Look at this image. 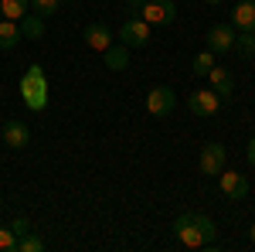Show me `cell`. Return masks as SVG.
Returning <instances> with one entry per match:
<instances>
[{"mask_svg": "<svg viewBox=\"0 0 255 252\" xmlns=\"http://www.w3.org/2000/svg\"><path fill=\"white\" fill-rule=\"evenodd\" d=\"M174 235L187 246V249H215L218 246V229L208 215L187 212L174 222Z\"/></svg>", "mask_w": 255, "mask_h": 252, "instance_id": "6da1fadb", "label": "cell"}, {"mask_svg": "<svg viewBox=\"0 0 255 252\" xmlns=\"http://www.w3.org/2000/svg\"><path fill=\"white\" fill-rule=\"evenodd\" d=\"M20 99H24V106L34 109V113H41V109L48 106V75H44L41 65H31V68L24 72V78H20Z\"/></svg>", "mask_w": 255, "mask_h": 252, "instance_id": "7a4b0ae2", "label": "cell"}, {"mask_svg": "<svg viewBox=\"0 0 255 252\" xmlns=\"http://www.w3.org/2000/svg\"><path fill=\"white\" fill-rule=\"evenodd\" d=\"M139 17L146 20L150 27H163V24H170L177 17V3L174 0H146L139 7Z\"/></svg>", "mask_w": 255, "mask_h": 252, "instance_id": "3957f363", "label": "cell"}, {"mask_svg": "<svg viewBox=\"0 0 255 252\" xmlns=\"http://www.w3.org/2000/svg\"><path fill=\"white\" fill-rule=\"evenodd\" d=\"M174 106H177V96H174V89H167V85H157V89L146 92V113L153 119H167L174 113Z\"/></svg>", "mask_w": 255, "mask_h": 252, "instance_id": "277c9868", "label": "cell"}, {"mask_svg": "<svg viewBox=\"0 0 255 252\" xmlns=\"http://www.w3.org/2000/svg\"><path fill=\"white\" fill-rule=\"evenodd\" d=\"M150 31H153V27L143 17H133V20H126V24L119 27V41H123L129 51H133V48H146V44H150Z\"/></svg>", "mask_w": 255, "mask_h": 252, "instance_id": "5b68a950", "label": "cell"}, {"mask_svg": "<svg viewBox=\"0 0 255 252\" xmlns=\"http://www.w3.org/2000/svg\"><path fill=\"white\" fill-rule=\"evenodd\" d=\"M187 106H191V113H194V116L208 119V116H215V113H218L221 96H218L215 89H194V92H191V99H187Z\"/></svg>", "mask_w": 255, "mask_h": 252, "instance_id": "8992f818", "label": "cell"}, {"mask_svg": "<svg viewBox=\"0 0 255 252\" xmlns=\"http://www.w3.org/2000/svg\"><path fill=\"white\" fill-rule=\"evenodd\" d=\"M235 27L232 24H215L211 31H208V51H215V55H225V51H232V44H235Z\"/></svg>", "mask_w": 255, "mask_h": 252, "instance_id": "52a82bcc", "label": "cell"}, {"mask_svg": "<svg viewBox=\"0 0 255 252\" xmlns=\"http://www.w3.org/2000/svg\"><path fill=\"white\" fill-rule=\"evenodd\" d=\"M225 147L221 143H208L204 150H201V174H208V177H218L221 171H225Z\"/></svg>", "mask_w": 255, "mask_h": 252, "instance_id": "ba28073f", "label": "cell"}, {"mask_svg": "<svg viewBox=\"0 0 255 252\" xmlns=\"http://www.w3.org/2000/svg\"><path fill=\"white\" fill-rule=\"evenodd\" d=\"M0 133H3V143H7L10 150H24V147L31 143V130H27V123H20V119H7Z\"/></svg>", "mask_w": 255, "mask_h": 252, "instance_id": "9c48e42d", "label": "cell"}, {"mask_svg": "<svg viewBox=\"0 0 255 252\" xmlns=\"http://www.w3.org/2000/svg\"><path fill=\"white\" fill-rule=\"evenodd\" d=\"M221 194H225L228 201H245V194H249V181H245V174L221 171Z\"/></svg>", "mask_w": 255, "mask_h": 252, "instance_id": "30bf717a", "label": "cell"}, {"mask_svg": "<svg viewBox=\"0 0 255 252\" xmlns=\"http://www.w3.org/2000/svg\"><path fill=\"white\" fill-rule=\"evenodd\" d=\"M82 41H85V48H92V51H106L109 44H113V34H109V27L106 24H89L85 27V34H82Z\"/></svg>", "mask_w": 255, "mask_h": 252, "instance_id": "8fae6325", "label": "cell"}, {"mask_svg": "<svg viewBox=\"0 0 255 252\" xmlns=\"http://www.w3.org/2000/svg\"><path fill=\"white\" fill-rule=\"evenodd\" d=\"M232 27L235 31H255V0H242L232 10Z\"/></svg>", "mask_w": 255, "mask_h": 252, "instance_id": "7c38bea8", "label": "cell"}, {"mask_svg": "<svg viewBox=\"0 0 255 252\" xmlns=\"http://www.w3.org/2000/svg\"><path fill=\"white\" fill-rule=\"evenodd\" d=\"M208 78H211V89H215L221 99H228L232 92H235V78H232V72H228V68L215 65V68L208 72Z\"/></svg>", "mask_w": 255, "mask_h": 252, "instance_id": "4fadbf2b", "label": "cell"}, {"mask_svg": "<svg viewBox=\"0 0 255 252\" xmlns=\"http://www.w3.org/2000/svg\"><path fill=\"white\" fill-rule=\"evenodd\" d=\"M17 27H20V38H27V41L44 38V17H38L34 10H27V14L17 20Z\"/></svg>", "mask_w": 255, "mask_h": 252, "instance_id": "5bb4252c", "label": "cell"}, {"mask_svg": "<svg viewBox=\"0 0 255 252\" xmlns=\"http://www.w3.org/2000/svg\"><path fill=\"white\" fill-rule=\"evenodd\" d=\"M102 58H106V65L113 68V72H123V68H129V48L119 41V44H109L106 51H102Z\"/></svg>", "mask_w": 255, "mask_h": 252, "instance_id": "9a60e30c", "label": "cell"}, {"mask_svg": "<svg viewBox=\"0 0 255 252\" xmlns=\"http://www.w3.org/2000/svg\"><path fill=\"white\" fill-rule=\"evenodd\" d=\"M17 41H20V27H17V20L0 17V51H10V48H17Z\"/></svg>", "mask_w": 255, "mask_h": 252, "instance_id": "2e32d148", "label": "cell"}, {"mask_svg": "<svg viewBox=\"0 0 255 252\" xmlns=\"http://www.w3.org/2000/svg\"><path fill=\"white\" fill-rule=\"evenodd\" d=\"M27 10H31V0H0V14L10 20H20Z\"/></svg>", "mask_w": 255, "mask_h": 252, "instance_id": "e0dca14e", "label": "cell"}, {"mask_svg": "<svg viewBox=\"0 0 255 252\" xmlns=\"http://www.w3.org/2000/svg\"><path fill=\"white\" fill-rule=\"evenodd\" d=\"M232 51H238L242 58L255 55V31H238V34H235V44H232Z\"/></svg>", "mask_w": 255, "mask_h": 252, "instance_id": "ac0fdd59", "label": "cell"}, {"mask_svg": "<svg viewBox=\"0 0 255 252\" xmlns=\"http://www.w3.org/2000/svg\"><path fill=\"white\" fill-rule=\"evenodd\" d=\"M211 68H215V51H201V55L191 61V72H194V75H208Z\"/></svg>", "mask_w": 255, "mask_h": 252, "instance_id": "d6986e66", "label": "cell"}, {"mask_svg": "<svg viewBox=\"0 0 255 252\" xmlns=\"http://www.w3.org/2000/svg\"><path fill=\"white\" fill-rule=\"evenodd\" d=\"M17 252H44V239H38V235H20L17 239Z\"/></svg>", "mask_w": 255, "mask_h": 252, "instance_id": "ffe728a7", "label": "cell"}, {"mask_svg": "<svg viewBox=\"0 0 255 252\" xmlns=\"http://www.w3.org/2000/svg\"><path fill=\"white\" fill-rule=\"evenodd\" d=\"M58 3H61V0H31V10H34L38 17H55Z\"/></svg>", "mask_w": 255, "mask_h": 252, "instance_id": "44dd1931", "label": "cell"}, {"mask_svg": "<svg viewBox=\"0 0 255 252\" xmlns=\"http://www.w3.org/2000/svg\"><path fill=\"white\" fill-rule=\"evenodd\" d=\"M0 252H17V235H14V229H0Z\"/></svg>", "mask_w": 255, "mask_h": 252, "instance_id": "7402d4cb", "label": "cell"}, {"mask_svg": "<svg viewBox=\"0 0 255 252\" xmlns=\"http://www.w3.org/2000/svg\"><path fill=\"white\" fill-rule=\"evenodd\" d=\"M10 229H14V235L20 239V235L31 232V222H27V218H14V225H10Z\"/></svg>", "mask_w": 255, "mask_h": 252, "instance_id": "603a6c76", "label": "cell"}, {"mask_svg": "<svg viewBox=\"0 0 255 252\" xmlns=\"http://www.w3.org/2000/svg\"><path fill=\"white\" fill-rule=\"evenodd\" d=\"M245 154H249V164H252V167H255V136H252V140H249V147H245Z\"/></svg>", "mask_w": 255, "mask_h": 252, "instance_id": "cb8c5ba5", "label": "cell"}, {"mask_svg": "<svg viewBox=\"0 0 255 252\" xmlns=\"http://www.w3.org/2000/svg\"><path fill=\"white\" fill-rule=\"evenodd\" d=\"M126 3H129V7H133V10H139V7H143V3H146V0H126Z\"/></svg>", "mask_w": 255, "mask_h": 252, "instance_id": "d4e9b609", "label": "cell"}, {"mask_svg": "<svg viewBox=\"0 0 255 252\" xmlns=\"http://www.w3.org/2000/svg\"><path fill=\"white\" fill-rule=\"evenodd\" d=\"M249 239H252V246H255V225H252V229H249Z\"/></svg>", "mask_w": 255, "mask_h": 252, "instance_id": "484cf974", "label": "cell"}, {"mask_svg": "<svg viewBox=\"0 0 255 252\" xmlns=\"http://www.w3.org/2000/svg\"><path fill=\"white\" fill-rule=\"evenodd\" d=\"M204 3H221V0H204Z\"/></svg>", "mask_w": 255, "mask_h": 252, "instance_id": "4316f807", "label": "cell"}, {"mask_svg": "<svg viewBox=\"0 0 255 252\" xmlns=\"http://www.w3.org/2000/svg\"><path fill=\"white\" fill-rule=\"evenodd\" d=\"M0 17H3V14H0Z\"/></svg>", "mask_w": 255, "mask_h": 252, "instance_id": "83f0119b", "label": "cell"}]
</instances>
